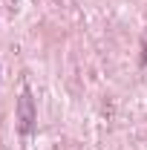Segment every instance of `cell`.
<instances>
[{
	"label": "cell",
	"mask_w": 147,
	"mask_h": 150,
	"mask_svg": "<svg viewBox=\"0 0 147 150\" xmlns=\"http://www.w3.org/2000/svg\"><path fill=\"white\" fill-rule=\"evenodd\" d=\"M37 121V112H35V98H32V93L29 90H23L18 98V127L20 133L26 136V133H32V127H35Z\"/></svg>",
	"instance_id": "cell-1"
},
{
	"label": "cell",
	"mask_w": 147,
	"mask_h": 150,
	"mask_svg": "<svg viewBox=\"0 0 147 150\" xmlns=\"http://www.w3.org/2000/svg\"><path fill=\"white\" fill-rule=\"evenodd\" d=\"M141 67H147V29L141 35Z\"/></svg>",
	"instance_id": "cell-2"
}]
</instances>
